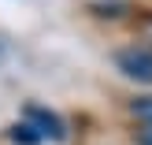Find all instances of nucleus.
<instances>
[{
	"mask_svg": "<svg viewBox=\"0 0 152 145\" xmlns=\"http://www.w3.org/2000/svg\"><path fill=\"white\" fill-rule=\"evenodd\" d=\"M26 127L37 134V138H48V141H63L67 138V127H63V119L56 116V112H48V108H41V104H26Z\"/></svg>",
	"mask_w": 152,
	"mask_h": 145,
	"instance_id": "1",
	"label": "nucleus"
},
{
	"mask_svg": "<svg viewBox=\"0 0 152 145\" xmlns=\"http://www.w3.org/2000/svg\"><path fill=\"white\" fill-rule=\"evenodd\" d=\"M115 67L126 74L130 82H141V86H152V52L148 49H123L115 56Z\"/></svg>",
	"mask_w": 152,
	"mask_h": 145,
	"instance_id": "2",
	"label": "nucleus"
},
{
	"mask_svg": "<svg viewBox=\"0 0 152 145\" xmlns=\"http://www.w3.org/2000/svg\"><path fill=\"white\" fill-rule=\"evenodd\" d=\"M130 112H134V119H141L145 127H152V97H137L130 104Z\"/></svg>",
	"mask_w": 152,
	"mask_h": 145,
	"instance_id": "3",
	"label": "nucleus"
},
{
	"mask_svg": "<svg viewBox=\"0 0 152 145\" xmlns=\"http://www.w3.org/2000/svg\"><path fill=\"white\" fill-rule=\"evenodd\" d=\"M137 145H152V127H145V130L137 134Z\"/></svg>",
	"mask_w": 152,
	"mask_h": 145,
	"instance_id": "4",
	"label": "nucleus"
},
{
	"mask_svg": "<svg viewBox=\"0 0 152 145\" xmlns=\"http://www.w3.org/2000/svg\"><path fill=\"white\" fill-rule=\"evenodd\" d=\"M4 60H7V49H4V45H0V67H4Z\"/></svg>",
	"mask_w": 152,
	"mask_h": 145,
	"instance_id": "5",
	"label": "nucleus"
}]
</instances>
